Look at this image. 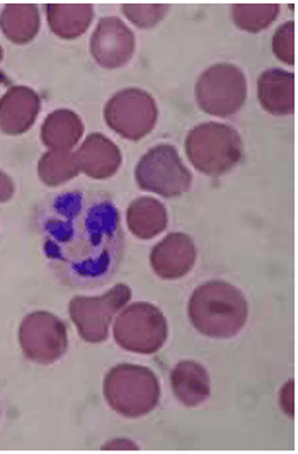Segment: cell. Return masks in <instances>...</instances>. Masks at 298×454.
<instances>
[{
	"label": "cell",
	"instance_id": "obj_1",
	"mask_svg": "<svg viewBox=\"0 0 298 454\" xmlns=\"http://www.w3.org/2000/svg\"><path fill=\"white\" fill-rule=\"evenodd\" d=\"M43 250L57 276L75 288L103 285L120 264L123 231L106 194L67 191L38 213Z\"/></svg>",
	"mask_w": 298,
	"mask_h": 454
},
{
	"label": "cell",
	"instance_id": "obj_2",
	"mask_svg": "<svg viewBox=\"0 0 298 454\" xmlns=\"http://www.w3.org/2000/svg\"><path fill=\"white\" fill-rule=\"evenodd\" d=\"M249 305L240 289L225 281H208L192 291L188 317L192 327L213 339H231L244 329Z\"/></svg>",
	"mask_w": 298,
	"mask_h": 454
},
{
	"label": "cell",
	"instance_id": "obj_3",
	"mask_svg": "<svg viewBox=\"0 0 298 454\" xmlns=\"http://www.w3.org/2000/svg\"><path fill=\"white\" fill-rule=\"evenodd\" d=\"M105 398L114 412L138 419L152 412L161 400L155 372L138 364H118L105 378Z\"/></svg>",
	"mask_w": 298,
	"mask_h": 454
},
{
	"label": "cell",
	"instance_id": "obj_4",
	"mask_svg": "<svg viewBox=\"0 0 298 454\" xmlns=\"http://www.w3.org/2000/svg\"><path fill=\"white\" fill-rule=\"evenodd\" d=\"M184 148L192 167L207 176L229 172L244 155V144L239 133L232 126L222 123L194 126L186 137Z\"/></svg>",
	"mask_w": 298,
	"mask_h": 454
},
{
	"label": "cell",
	"instance_id": "obj_5",
	"mask_svg": "<svg viewBox=\"0 0 298 454\" xmlns=\"http://www.w3.org/2000/svg\"><path fill=\"white\" fill-rule=\"evenodd\" d=\"M194 96L203 113L216 118L234 116L247 99L246 75L235 65L216 63L200 75Z\"/></svg>",
	"mask_w": 298,
	"mask_h": 454
},
{
	"label": "cell",
	"instance_id": "obj_6",
	"mask_svg": "<svg viewBox=\"0 0 298 454\" xmlns=\"http://www.w3.org/2000/svg\"><path fill=\"white\" fill-rule=\"evenodd\" d=\"M116 344L135 354H155L168 340L166 315L155 305L138 301L125 307L114 322Z\"/></svg>",
	"mask_w": 298,
	"mask_h": 454
},
{
	"label": "cell",
	"instance_id": "obj_7",
	"mask_svg": "<svg viewBox=\"0 0 298 454\" xmlns=\"http://www.w3.org/2000/svg\"><path fill=\"white\" fill-rule=\"evenodd\" d=\"M135 181L144 191L177 198L190 191L192 174L172 145H157L138 160Z\"/></svg>",
	"mask_w": 298,
	"mask_h": 454
},
{
	"label": "cell",
	"instance_id": "obj_8",
	"mask_svg": "<svg viewBox=\"0 0 298 454\" xmlns=\"http://www.w3.org/2000/svg\"><path fill=\"white\" fill-rule=\"evenodd\" d=\"M157 118L155 99L142 89L120 90L105 106L107 126L131 142L145 138L155 128Z\"/></svg>",
	"mask_w": 298,
	"mask_h": 454
},
{
	"label": "cell",
	"instance_id": "obj_9",
	"mask_svg": "<svg viewBox=\"0 0 298 454\" xmlns=\"http://www.w3.org/2000/svg\"><path fill=\"white\" fill-rule=\"evenodd\" d=\"M131 298V289L127 285H116L101 296H77L70 301V317L81 337L98 344L106 340L113 318L123 310Z\"/></svg>",
	"mask_w": 298,
	"mask_h": 454
},
{
	"label": "cell",
	"instance_id": "obj_10",
	"mask_svg": "<svg viewBox=\"0 0 298 454\" xmlns=\"http://www.w3.org/2000/svg\"><path fill=\"white\" fill-rule=\"evenodd\" d=\"M20 344L27 359L51 364L64 356L68 348L65 324L48 311L29 313L22 320Z\"/></svg>",
	"mask_w": 298,
	"mask_h": 454
},
{
	"label": "cell",
	"instance_id": "obj_11",
	"mask_svg": "<svg viewBox=\"0 0 298 454\" xmlns=\"http://www.w3.org/2000/svg\"><path fill=\"white\" fill-rule=\"evenodd\" d=\"M135 53V35L118 18H103L90 36V55L103 68L125 67Z\"/></svg>",
	"mask_w": 298,
	"mask_h": 454
},
{
	"label": "cell",
	"instance_id": "obj_12",
	"mask_svg": "<svg viewBox=\"0 0 298 454\" xmlns=\"http://www.w3.org/2000/svg\"><path fill=\"white\" fill-rule=\"evenodd\" d=\"M196 261V247L190 235L170 233L161 240L150 254V264L153 272L162 279L184 278Z\"/></svg>",
	"mask_w": 298,
	"mask_h": 454
},
{
	"label": "cell",
	"instance_id": "obj_13",
	"mask_svg": "<svg viewBox=\"0 0 298 454\" xmlns=\"http://www.w3.org/2000/svg\"><path fill=\"white\" fill-rule=\"evenodd\" d=\"M40 96L24 85L11 87L0 99V131L5 135L26 133L40 113Z\"/></svg>",
	"mask_w": 298,
	"mask_h": 454
},
{
	"label": "cell",
	"instance_id": "obj_14",
	"mask_svg": "<svg viewBox=\"0 0 298 454\" xmlns=\"http://www.w3.org/2000/svg\"><path fill=\"white\" fill-rule=\"evenodd\" d=\"M257 99L275 116H288L295 111V74L270 68L257 79Z\"/></svg>",
	"mask_w": 298,
	"mask_h": 454
},
{
	"label": "cell",
	"instance_id": "obj_15",
	"mask_svg": "<svg viewBox=\"0 0 298 454\" xmlns=\"http://www.w3.org/2000/svg\"><path fill=\"white\" fill-rule=\"evenodd\" d=\"M81 170L92 179L113 177L122 166V152L114 142L101 133H92L85 138L77 152Z\"/></svg>",
	"mask_w": 298,
	"mask_h": 454
},
{
	"label": "cell",
	"instance_id": "obj_16",
	"mask_svg": "<svg viewBox=\"0 0 298 454\" xmlns=\"http://www.w3.org/2000/svg\"><path fill=\"white\" fill-rule=\"evenodd\" d=\"M174 396L186 407H198L210 396V376L194 361H181L170 372Z\"/></svg>",
	"mask_w": 298,
	"mask_h": 454
},
{
	"label": "cell",
	"instance_id": "obj_17",
	"mask_svg": "<svg viewBox=\"0 0 298 454\" xmlns=\"http://www.w3.org/2000/svg\"><path fill=\"white\" fill-rule=\"evenodd\" d=\"M44 9L50 29L62 40L82 36L94 18L90 4H46Z\"/></svg>",
	"mask_w": 298,
	"mask_h": 454
},
{
	"label": "cell",
	"instance_id": "obj_18",
	"mask_svg": "<svg viewBox=\"0 0 298 454\" xmlns=\"http://www.w3.org/2000/svg\"><path fill=\"white\" fill-rule=\"evenodd\" d=\"M84 135V123L74 111L59 109L48 114L42 128L43 144L51 150L72 152Z\"/></svg>",
	"mask_w": 298,
	"mask_h": 454
},
{
	"label": "cell",
	"instance_id": "obj_19",
	"mask_svg": "<svg viewBox=\"0 0 298 454\" xmlns=\"http://www.w3.org/2000/svg\"><path fill=\"white\" fill-rule=\"evenodd\" d=\"M168 209L166 207L149 196L138 198L131 201L127 209V225L129 231L142 239L150 240L161 235L168 227Z\"/></svg>",
	"mask_w": 298,
	"mask_h": 454
},
{
	"label": "cell",
	"instance_id": "obj_20",
	"mask_svg": "<svg viewBox=\"0 0 298 454\" xmlns=\"http://www.w3.org/2000/svg\"><path fill=\"white\" fill-rule=\"evenodd\" d=\"M40 11L35 4H7L0 12V29L9 42L26 44L40 31Z\"/></svg>",
	"mask_w": 298,
	"mask_h": 454
},
{
	"label": "cell",
	"instance_id": "obj_21",
	"mask_svg": "<svg viewBox=\"0 0 298 454\" xmlns=\"http://www.w3.org/2000/svg\"><path fill=\"white\" fill-rule=\"evenodd\" d=\"M81 172V164L77 153L51 150L44 153L38 164L40 179L46 186H60L67 181L77 177Z\"/></svg>",
	"mask_w": 298,
	"mask_h": 454
},
{
	"label": "cell",
	"instance_id": "obj_22",
	"mask_svg": "<svg viewBox=\"0 0 298 454\" xmlns=\"http://www.w3.org/2000/svg\"><path fill=\"white\" fill-rule=\"evenodd\" d=\"M279 16L278 4H235L232 20L239 29L247 33H259L268 29Z\"/></svg>",
	"mask_w": 298,
	"mask_h": 454
},
{
	"label": "cell",
	"instance_id": "obj_23",
	"mask_svg": "<svg viewBox=\"0 0 298 454\" xmlns=\"http://www.w3.org/2000/svg\"><path fill=\"white\" fill-rule=\"evenodd\" d=\"M168 5L164 4H123L122 11L128 21L133 22L140 29H150L162 21L168 14Z\"/></svg>",
	"mask_w": 298,
	"mask_h": 454
},
{
	"label": "cell",
	"instance_id": "obj_24",
	"mask_svg": "<svg viewBox=\"0 0 298 454\" xmlns=\"http://www.w3.org/2000/svg\"><path fill=\"white\" fill-rule=\"evenodd\" d=\"M273 51L279 62L295 65V22L281 24L273 36Z\"/></svg>",
	"mask_w": 298,
	"mask_h": 454
},
{
	"label": "cell",
	"instance_id": "obj_25",
	"mask_svg": "<svg viewBox=\"0 0 298 454\" xmlns=\"http://www.w3.org/2000/svg\"><path fill=\"white\" fill-rule=\"evenodd\" d=\"M295 381H290L285 385L283 392H281V405H283V411L288 413L290 417L295 415V402H294V396H295Z\"/></svg>",
	"mask_w": 298,
	"mask_h": 454
},
{
	"label": "cell",
	"instance_id": "obj_26",
	"mask_svg": "<svg viewBox=\"0 0 298 454\" xmlns=\"http://www.w3.org/2000/svg\"><path fill=\"white\" fill-rule=\"evenodd\" d=\"M14 191H16V186H14L12 179L5 172L0 170V203L9 201L14 196Z\"/></svg>",
	"mask_w": 298,
	"mask_h": 454
},
{
	"label": "cell",
	"instance_id": "obj_27",
	"mask_svg": "<svg viewBox=\"0 0 298 454\" xmlns=\"http://www.w3.org/2000/svg\"><path fill=\"white\" fill-rule=\"evenodd\" d=\"M7 82V81H5V77H4V75H2V74H0V83H5Z\"/></svg>",
	"mask_w": 298,
	"mask_h": 454
},
{
	"label": "cell",
	"instance_id": "obj_28",
	"mask_svg": "<svg viewBox=\"0 0 298 454\" xmlns=\"http://www.w3.org/2000/svg\"><path fill=\"white\" fill-rule=\"evenodd\" d=\"M2 57H4V53H2V46H0V60H2Z\"/></svg>",
	"mask_w": 298,
	"mask_h": 454
}]
</instances>
